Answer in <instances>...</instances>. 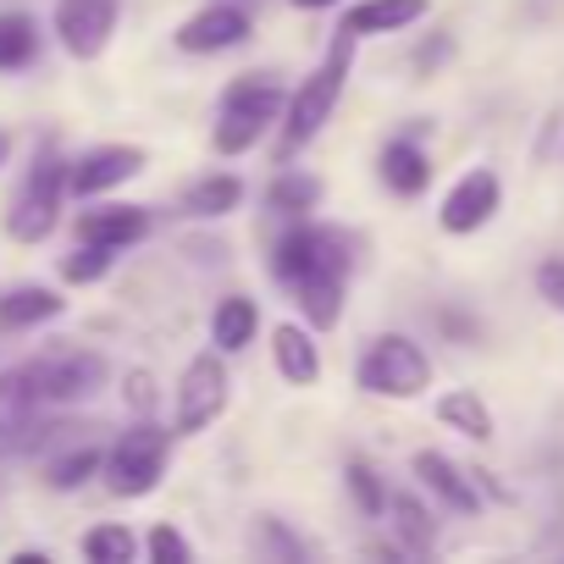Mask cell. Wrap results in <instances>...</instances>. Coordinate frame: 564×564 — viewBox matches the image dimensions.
Returning <instances> with one entry per match:
<instances>
[{
	"label": "cell",
	"instance_id": "cell-32",
	"mask_svg": "<svg viewBox=\"0 0 564 564\" xmlns=\"http://www.w3.org/2000/svg\"><path fill=\"white\" fill-rule=\"evenodd\" d=\"M536 294L564 316V254H547V260L536 265Z\"/></svg>",
	"mask_w": 564,
	"mask_h": 564
},
{
	"label": "cell",
	"instance_id": "cell-15",
	"mask_svg": "<svg viewBox=\"0 0 564 564\" xmlns=\"http://www.w3.org/2000/svg\"><path fill=\"white\" fill-rule=\"evenodd\" d=\"M415 476H421V487H432L448 509H459V514H476V509H481V492H476L470 470H459L448 454L421 448V454H415Z\"/></svg>",
	"mask_w": 564,
	"mask_h": 564
},
{
	"label": "cell",
	"instance_id": "cell-12",
	"mask_svg": "<svg viewBox=\"0 0 564 564\" xmlns=\"http://www.w3.org/2000/svg\"><path fill=\"white\" fill-rule=\"evenodd\" d=\"M249 40V12L232 7V0H210L205 12H194L177 29V51L188 56H216V51H238Z\"/></svg>",
	"mask_w": 564,
	"mask_h": 564
},
{
	"label": "cell",
	"instance_id": "cell-28",
	"mask_svg": "<svg viewBox=\"0 0 564 564\" xmlns=\"http://www.w3.org/2000/svg\"><path fill=\"white\" fill-rule=\"evenodd\" d=\"M133 553H139V542H133L128 525H95V531L84 536V558H89V564H128Z\"/></svg>",
	"mask_w": 564,
	"mask_h": 564
},
{
	"label": "cell",
	"instance_id": "cell-36",
	"mask_svg": "<svg viewBox=\"0 0 564 564\" xmlns=\"http://www.w3.org/2000/svg\"><path fill=\"white\" fill-rule=\"evenodd\" d=\"M7 155H12V133L0 128V166H7Z\"/></svg>",
	"mask_w": 564,
	"mask_h": 564
},
{
	"label": "cell",
	"instance_id": "cell-21",
	"mask_svg": "<svg viewBox=\"0 0 564 564\" xmlns=\"http://www.w3.org/2000/svg\"><path fill=\"white\" fill-rule=\"evenodd\" d=\"M254 327H260V311H254V300H243V294L221 300V305H216V316H210V338H216V349H221V355L249 349V344H254Z\"/></svg>",
	"mask_w": 564,
	"mask_h": 564
},
{
	"label": "cell",
	"instance_id": "cell-29",
	"mask_svg": "<svg viewBox=\"0 0 564 564\" xmlns=\"http://www.w3.org/2000/svg\"><path fill=\"white\" fill-rule=\"evenodd\" d=\"M111 271V249H100V243H78L67 260H62V276L67 282H100Z\"/></svg>",
	"mask_w": 564,
	"mask_h": 564
},
{
	"label": "cell",
	"instance_id": "cell-34",
	"mask_svg": "<svg viewBox=\"0 0 564 564\" xmlns=\"http://www.w3.org/2000/svg\"><path fill=\"white\" fill-rule=\"evenodd\" d=\"M128 388H133V404H139V410H150V404H155V393H150V377H144V371H133V382H128Z\"/></svg>",
	"mask_w": 564,
	"mask_h": 564
},
{
	"label": "cell",
	"instance_id": "cell-11",
	"mask_svg": "<svg viewBox=\"0 0 564 564\" xmlns=\"http://www.w3.org/2000/svg\"><path fill=\"white\" fill-rule=\"evenodd\" d=\"M144 172V150L139 144H100V150H84L78 161H67V194L73 199H95L128 177Z\"/></svg>",
	"mask_w": 564,
	"mask_h": 564
},
{
	"label": "cell",
	"instance_id": "cell-17",
	"mask_svg": "<svg viewBox=\"0 0 564 564\" xmlns=\"http://www.w3.org/2000/svg\"><path fill=\"white\" fill-rule=\"evenodd\" d=\"M377 172H382V183H388L393 194H404V199L426 194V183H432V161H426V150H421L415 139H388L382 155H377Z\"/></svg>",
	"mask_w": 564,
	"mask_h": 564
},
{
	"label": "cell",
	"instance_id": "cell-1",
	"mask_svg": "<svg viewBox=\"0 0 564 564\" xmlns=\"http://www.w3.org/2000/svg\"><path fill=\"white\" fill-rule=\"evenodd\" d=\"M349 67H355V34L349 29H338V40H333V51H327V62L282 100V139H276V155L289 161V155H300L322 128H327V117L338 111V100H344V84H349Z\"/></svg>",
	"mask_w": 564,
	"mask_h": 564
},
{
	"label": "cell",
	"instance_id": "cell-18",
	"mask_svg": "<svg viewBox=\"0 0 564 564\" xmlns=\"http://www.w3.org/2000/svg\"><path fill=\"white\" fill-rule=\"evenodd\" d=\"M344 282H349V271H311V276L294 282V300H300V311H305V322L316 333L338 327V316H344Z\"/></svg>",
	"mask_w": 564,
	"mask_h": 564
},
{
	"label": "cell",
	"instance_id": "cell-31",
	"mask_svg": "<svg viewBox=\"0 0 564 564\" xmlns=\"http://www.w3.org/2000/svg\"><path fill=\"white\" fill-rule=\"evenodd\" d=\"M349 492H355V503L366 509V514H382V503H388V487L377 481V470L371 465H349Z\"/></svg>",
	"mask_w": 564,
	"mask_h": 564
},
{
	"label": "cell",
	"instance_id": "cell-20",
	"mask_svg": "<svg viewBox=\"0 0 564 564\" xmlns=\"http://www.w3.org/2000/svg\"><path fill=\"white\" fill-rule=\"evenodd\" d=\"M67 305H62V294H51V289H12L7 300H0V327L7 333H29V327H40V322H56Z\"/></svg>",
	"mask_w": 564,
	"mask_h": 564
},
{
	"label": "cell",
	"instance_id": "cell-33",
	"mask_svg": "<svg viewBox=\"0 0 564 564\" xmlns=\"http://www.w3.org/2000/svg\"><path fill=\"white\" fill-rule=\"evenodd\" d=\"M254 547H271V553H282V558H305V542H294L276 520H260V525H254Z\"/></svg>",
	"mask_w": 564,
	"mask_h": 564
},
{
	"label": "cell",
	"instance_id": "cell-25",
	"mask_svg": "<svg viewBox=\"0 0 564 564\" xmlns=\"http://www.w3.org/2000/svg\"><path fill=\"white\" fill-rule=\"evenodd\" d=\"M265 205H271L276 216L300 221V216H311V210L322 205V177H311V172H282V177L265 188Z\"/></svg>",
	"mask_w": 564,
	"mask_h": 564
},
{
	"label": "cell",
	"instance_id": "cell-27",
	"mask_svg": "<svg viewBox=\"0 0 564 564\" xmlns=\"http://www.w3.org/2000/svg\"><path fill=\"white\" fill-rule=\"evenodd\" d=\"M100 448H73V454H62V459H51V470H45V481L56 487V492H73V487H84L89 476H100Z\"/></svg>",
	"mask_w": 564,
	"mask_h": 564
},
{
	"label": "cell",
	"instance_id": "cell-9",
	"mask_svg": "<svg viewBox=\"0 0 564 564\" xmlns=\"http://www.w3.org/2000/svg\"><path fill=\"white\" fill-rule=\"evenodd\" d=\"M117 18H122V0H56V34H62V51L78 56V62H95V56L111 45Z\"/></svg>",
	"mask_w": 564,
	"mask_h": 564
},
{
	"label": "cell",
	"instance_id": "cell-6",
	"mask_svg": "<svg viewBox=\"0 0 564 564\" xmlns=\"http://www.w3.org/2000/svg\"><path fill=\"white\" fill-rule=\"evenodd\" d=\"M349 260H355V243H349L344 227H322V221H305L300 216L289 232L276 238L271 271L294 289V282L311 276V271H349Z\"/></svg>",
	"mask_w": 564,
	"mask_h": 564
},
{
	"label": "cell",
	"instance_id": "cell-3",
	"mask_svg": "<svg viewBox=\"0 0 564 564\" xmlns=\"http://www.w3.org/2000/svg\"><path fill=\"white\" fill-rule=\"evenodd\" d=\"M62 199H67V161H62L56 150H45V155H34L23 188L12 194L7 232H12L18 243H40V238H51L56 221H62Z\"/></svg>",
	"mask_w": 564,
	"mask_h": 564
},
{
	"label": "cell",
	"instance_id": "cell-35",
	"mask_svg": "<svg viewBox=\"0 0 564 564\" xmlns=\"http://www.w3.org/2000/svg\"><path fill=\"white\" fill-rule=\"evenodd\" d=\"M289 7H300V12H322V7H338V0H289Z\"/></svg>",
	"mask_w": 564,
	"mask_h": 564
},
{
	"label": "cell",
	"instance_id": "cell-4",
	"mask_svg": "<svg viewBox=\"0 0 564 564\" xmlns=\"http://www.w3.org/2000/svg\"><path fill=\"white\" fill-rule=\"evenodd\" d=\"M355 377H360V388L371 399H421L432 388V360H426V349L415 338L388 333V338H377L360 355V371Z\"/></svg>",
	"mask_w": 564,
	"mask_h": 564
},
{
	"label": "cell",
	"instance_id": "cell-24",
	"mask_svg": "<svg viewBox=\"0 0 564 564\" xmlns=\"http://www.w3.org/2000/svg\"><path fill=\"white\" fill-rule=\"evenodd\" d=\"M382 509L393 514V531L404 536L410 553H432V542H437V520L426 514V503H421L415 492H393Z\"/></svg>",
	"mask_w": 564,
	"mask_h": 564
},
{
	"label": "cell",
	"instance_id": "cell-19",
	"mask_svg": "<svg viewBox=\"0 0 564 564\" xmlns=\"http://www.w3.org/2000/svg\"><path fill=\"white\" fill-rule=\"evenodd\" d=\"M432 12V0H360V7H349L344 29L360 40V34H399L410 23H421Z\"/></svg>",
	"mask_w": 564,
	"mask_h": 564
},
{
	"label": "cell",
	"instance_id": "cell-26",
	"mask_svg": "<svg viewBox=\"0 0 564 564\" xmlns=\"http://www.w3.org/2000/svg\"><path fill=\"white\" fill-rule=\"evenodd\" d=\"M40 56V23L29 12H0V73H18Z\"/></svg>",
	"mask_w": 564,
	"mask_h": 564
},
{
	"label": "cell",
	"instance_id": "cell-2",
	"mask_svg": "<svg viewBox=\"0 0 564 564\" xmlns=\"http://www.w3.org/2000/svg\"><path fill=\"white\" fill-rule=\"evenodd\" d=\"M282 89L276 78L265 73H249V78H232L227 95H221V111H216V155H243L260 144V133L282 117Z\"/></svg>",
	"mask_w": 564,
	"mask_h": 564
},
{
	"label": "cell",
	"instance_id": "cell-13",
	"mask_svg": "<svg viewBox=\"0 0 564 564\" xmlns=\"http://www.w3.org/2000/svg\"><path fill=\"white\" fill-rule=\"evenodd\" d=\"M150 232V210L144 205H100L78 216V243H100V249H128Z\"/></svg>",
	"mask_w": 564,
	"mask_h": 564
},
{
	"label": "cell",
	"instance_id": "cell-30",
	"mask_svg": "<svg viewBox=\"0 0 564 564\" xmlns=\"http://www.w3.org/2000/svg\"><path fill=\"white\" fill-rule=\"evenodd\" d=\"M144 553H150L155 564H188V558H194V547H188V536H183L177 525H155L150 542H144Z\"/></svg>",
	"mask_w": 564,
	"mask_h": 564
},
{
	"label": "cell",
	"instance_id": "cell-14",
	"mask_svg": "<svg viewBox=\"0 0 564 564\" xmlns=\"http://www.w3.org/2000/svg\"><path fill=\"white\" fill-rule=\"evenodd\" d=\"M40 404L45 399H40L29 366L0 371V443H23L34 432V421H40Z\"/></svg>",
	"mask_w": 564,
	"mask_h": 564
},
{
	"label": "cell",
	"instance_id": "cell-23",
	"mask_svg": "<svg viewBox=\"0 0 564 564\" xmlns=\"http://www.w3.org/2000/svg\"><path fill=\"white\" fill-rule=\"evenodd\" d=\"M238 199H243V183H238L232 172H210V177H199V183L183 194V216H199V221H210V216H227V210H238Z\"/></svg>",
	"mask_w": 564,
	"mask_h": 564
},
{
	"label": "cell",
	"instance_id": "cell-10",
	"mask_svg": "<svg viewBox=\"0 0 564 564\" xmlns=\"http://www.w3.org/2000/svg\"><path fill=\"white\" fill-rule=\"evenodd\" d=\"M498 205H503V183H498V172L492 166H476V172H465L448 194H443V210H437V221H443V232H481L492 216H498Z\"/></svg>",
	"mask_w": 564,
	"mask_h": 564
},
{
	"label": "cell",
	"instance_id": "cell-7",
	"mask_svg": "<svg viewBox=\"0 0 564 564\" xmlns=\"http://www.w3.org/2000/svg\"><path fill=\"white\" fill-rule=\"evenodd\" d=\"M227 366H221V355L216 349H205V355H194L188 366H183V382H177V432L183 437H194V432H205L221 410H227Z\"/></svg>",
	"mask_w": 564,
	"mask_h": 564
},
{
	"label": "cell",
	"instance_id": "cell-22",
	"mask_svg": "<svg viewBox=\"0 0 564 564\" xmlns=\"http://www.w3.org/2000/svg\"><path fill=\"white\" fill-rule=\"evenodd\" d=\"M437 421L454 426V432H465L470 443H487V437H492V410L481 404L476 388H454V393H443V399H437Z\"/></svg>",
	"mask_w": 564,
	"mask_h": 564
},
{
	"label": "cell",
	"instance_id": "cell-5",
	"mask_svg": "<svg viewBox=\"0 0 564 564\" xmlns=\"http://www.w3.org/2000/svg\"><path fill=\"white\" fill-rule=\"evenodd\" d=\"M166 454H172V432H161V426H133V432H122L117 443H111V454L100 459V470H106V487L117 492V498H144V492H155V481L166 476Z\"/></svg>",
	"mask_w": 564,
	"mask_h": 564
},
{
	"label": "cell",
	"instance_id": "cell-16",
	"mask_svg": "<svg viewBox=\"0 0 564 564\" xmlns=\"http://www.w3.org/2000/svg\"><path fill=\"white\" fill-rule=\"evenodd\" d=\"M271 360H276L282 382H294V388H311V382L322 377V349H316V338H311L305 327H294V322H282V327L271 333Z\"/></svg>",
	"mask_w": 564,
	"mask_h": 564
},
{
	"label": "cell",
	"instance_id": "cell-8",
	"mask_svg": "<svg viewBox=\"0 0 564 564\" xmlns=\"http://www.w3.org/2000/svg\"><path fill=\"white\" fill-rule=\"evenodd\" d=\"M29 377H34L45 404H73V399H89L106 382V360L95 349H56V355H40L29 366Z\"/></svg>",
	"mask_w": 564,
	"mask_h": 564
}]
</instances>
